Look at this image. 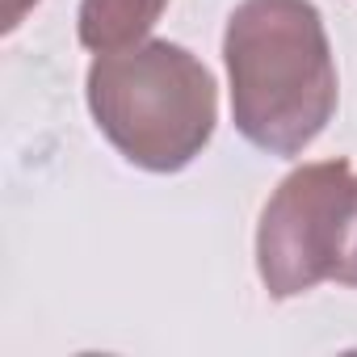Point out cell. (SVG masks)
Instances as JSON below:
<instances>
[{"instance_id":"obj_3","label":"cell","mask_w":357,"mask_h":357,"mask_svg":"<svg viewBox=\"0 0 357 357\" xmlns=\"http://www.w3.org/2000/svg\"><path fill=\"white\" fill-rule=\"evenodd\" d=\"M357 215V172L349 160L294 168L269 194L257 223V273L269 298L286 303L319 282H336Z\"/></svg>"},{"instance_id":"obj_5","label":"cell","mask_w":357,"mask_h":357,"mask_svg":"<svg viewBox=\"0 0 357 357\" xmlns=\"http://www.w3.org/2000/svg\"><path fill=\"white\" fill-rule=\"evenodd\" d=\"M34 5H38V0H5V34H13Z\"/></svg>"},{"instance_id":"obj_6","label":"cell","mask_w":357,"mask_h":357,"mask_svg":"<svg viewBox=\"0 0 357 357\" xmlns=\"http://www.w3.org/2000/svg\"><path fill=\"white\" fill-rule=\"evenodd\" d=\"M340 286H357V219H353V240H349V257H344V269L336 278Z\"/></svg>"},{"instance_id":"obj_4","label":"cell","mask_w":357,"mask_h":357,"mask_svg":"<svg viewBox=\"0 0 357 357\" xmlns=\"http://www.w3.org/2000/svg\"><path fill=\"white\" fill-rule=\"evenodd\" d=\"M164 9L168 0H80V13H76L80 47L93 55L139 47Z\"/></svg>"},{"instance_id":"obj_2","label":"cell","mask_w":357,"mask_h":357,"mask_svg":"<svg viewBox=\"0 0 357 357\" xmlns=\"http://www.w3.org/2000/svg\"><path fill=\"white\" fill-rule=\"evenodd\" d=\"M84 97L114 151L147 172L190 168L219 122V84L211 68L168 38H143L139 47L97 55Z\"/></svg>"},{"instance_id":"obj_1","label":"cell","mask_w":357,"mask_h":357,"mask_svg":"<svg viewBox=\"0 0 357 357\" xmlns=\"http://www.w3.org/2000/svg\"><path fill=\"white\" fill-rule=\"evenodd\" d=\"M236 130L269 155H303L336 114L340 80L311 0H240L223 30Z\"/></svg>"}]
</instances>
